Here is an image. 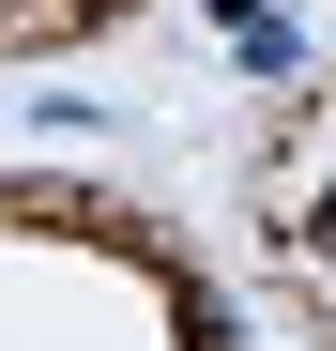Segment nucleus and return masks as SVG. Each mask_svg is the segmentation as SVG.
I'll return each instance as SVG.
<instances>
[{
	"mask_svg": "<svg viewBox=\"0 0 336 351\" xmlns=\"http://www.w3.org/2000/svg\"><path fill=\"white\" fill-rule=\"evenodd\" d=\"M306 245H321V260H336V199H321V229H306Z\"/></svg>",
	"mask_w": 336,
	"mask_h": 351,
	"instance_id": "obj_1",
	"label": "nucleus"
}]
</instances>
